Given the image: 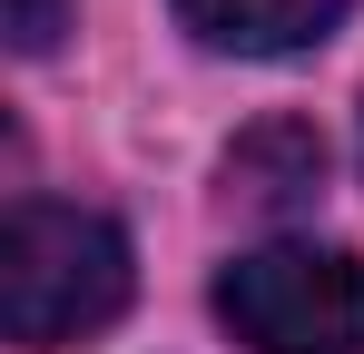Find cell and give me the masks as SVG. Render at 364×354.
I'll list each match as a JSON object with an SVG mask.
<instances>
[{
  "instance_id": "obj_5",
  "label": "cell",
  "mask_w": 364,
  "mask_h": 354,
  "mask_svg": "<svg viewBox=\"0 0 364 354\" xmlns=\"http://www.w3.org/2000/svg\"><path fill=\"white\" fill-rule=\"evenodd\" d=\"M0 20H10V50H20V59H40V50H60L69 0H0Z\"/></svg>"
},
{
  "instance_id": "obj_2",
  "label": "cell",
  "mask_w": 364,
  "mask_h": 354,
  "mask_svg": "<svg viewBox=\"0 0 364 354\" xmlns=\"http://www.w3.org/2000/svg\"><path fill=\"white\" fill-rule=\"evenodd\" d=\"M217 315L256 354H364V256L305 236L246 246L217 276Z\"/></svg>"
},
{
  "instance_id": "obj_4",
  "label": "cell",
  "mask_w": 364,
  "mask_h": 354,
  "mask_svg": "<svg viewBox=\"0 0 364 354\" xmlns=\"http://www.w3.org/2000/svg\"><path fill=\"white\" fill-rule=\"evenodd\" d=\"M345 10H355V0H178L187 40H207V50H227V59H286V50H315Z\"/></svg>"
},
{
  "instance_id": "obj_1",
  "label": "cell",
  "mask_w": 364,
  "mask_h": 354,
  "mask_svg": "<svg viewBox=\"0 0 364 354\" xmlns=\"http://www.w3.org/2000/svg\"><path fill=\"white\" fill-rule=\"evenodd\" d=\"M128 305V236L99 207L20 197L0 227V335L20 354H60Z\"/></svg>"
},
{
  "instance_id": "obj_3",
  "label": "cell",
  "mask_w": 364,
  "mask_h": 354,
  "mask_svg": "<svg viewBox=\"0 0 364 354\" xmlns=\"http://www.w3.org/2000/svg\"><path fill=\"white\" fill-rule=\"evenodd\" d=\"M227 197L256 207V217H296L325 197V138L305 128V118H266V128H246L237 148H227Z\"/></svg>"
}]
</instances>
